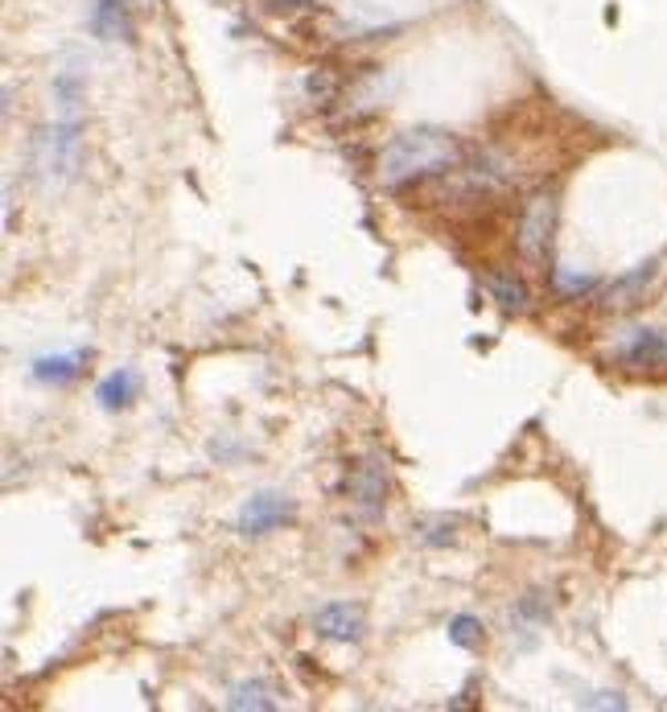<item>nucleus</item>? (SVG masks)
<instances>
[{
    "label": "nucleus",
    "instance_id": "5",
    "mask_svg": "<svg viewBox=\"0 0 667 712\" xmlns=\"http://www.w3.org/2000/svg\"><path fill=\"white\" fill-rule=\"evenodd\" d=\"M313 630L326 638V643H358V638H363V630H367L363 605L326 602L318 614H313Z\"/></svg>",
    "mask_w": 667,
    "mask_h": 712
},
{
    "label": "nucleus",
    "instance_id": "12",
    "mask_svg": "<svg viewBox=\"0 0 667 712\" xmlns=\"http://www.w3.org/2000/svg\"><path fill=\"white\" fill-rule=\"evenodd\" d=\"M54 104H58V120L83 125V78H78V71H58V78H54Z\"/></svg>",
    "mask_w": 667,
    "mask_h": 712
},
{
    "label": "nucleus",
    "instance_id": "8",
    "mask_svg": "<svg viewBox=\"0 0 667 712\" xmlns=\"http://www.w3.org/2000/svg\"><path fill=\"white\" fill-rule=\"evenodd\" d=\"M140 396V375L132 367H120V371H111L99 379V388H95V403L104 408V412H120L128 403Z\"/></svg>",
    "mask_w": 667,
    "mask_h": 712
},
{
    "label": "nucleus",
    "instance_id": "15",
    "mask_svg": "<svg viewBox=\"0 0 667 712\" xmlns=\"http://www.w3.org/2000/svg\"><path fill=\"white\" fill-rule=\"evenodd\" d=\"M458 527V519H450V515H429V519H420L417 524V540L424 543V548H445V543H453V531Z\"/></svg>",
    "mask_w": 667,
    "mask_h": 712
},
{
    "label": "nucleus",
    "instance_id": "3",
    "mask_svg": "<svg viewBox=\"0 0 667 712\" xmlns=\"http://www.w3.org/2000/svg\"><path fill=\"white\" fill-rule=\"evenodd\" d=\"M297 515V503L284 490H260V495H251L244 507H239V519H235V531L239 536H248V540H260L268 531H277V527L293 524Z\"/></svg>",
    "mask_w": 667,
    "mask_h": 712
},
{
    "label": "nucleus",
    "instance_id": "10",
    "mask_svg": "<svg viewBox=\"0 0 667 712\" xmlns=\"http://www.w3.org/2000/svg\"><path fill=\"white\" fill-rule=\"evenodd\" d=\"M92 358V350H71V355H42L37 363L30 367V375L37 384H46V388H63L71 379H78L83 371V363Z\"/></svg>",
    "mask_w": 667,
    "mask_h": 712
},
{
    "label": "nucleus",
    "instance_id": "1",
    "mask_svg": "<svg viewBox=\"0 0 667 712\" xmlns=\"http://www.w3.org/2000/svg\"><path fill=\"white\" fill-rule=\"evenodd\" d=\"M474 153L466 140L445 128H408L379 153V182L388 190H420L433 177L453 173Z\"/></svg>",
    "mask_w": 667,
    "mask_h": 712
},
{
    "label": "nucleus",
    "instance_id": "9",
    "mask_svg": "<svg viewBox=\"0 0 667 712\" xmlns=\"http://www.w3.org/2000/svg\"><path fill=\"white\" fill-rule=\"evenodd\" d=\"M227 709H235V712H272V709H280V688L272 680H265V676L235 683L232 697H227Z\"/></svg>",
    "mask_w": 667,
    "mask_h": 712
},
{
    "label": "nucleus",
    "instance_id": "4",
    "mask_svg": "<svg viewBox=\"0 0 667 712\" xmlns=\"http://www.w3.org/2000/svg\"><path fill=\"white\" fill-rule=\"evenodd\" d=\"M346 495H351L358 515H367V519L384 515V507H388V457H379V453L363 457L346 478Z\"/></svg>",
    "mask_w": 667,
    "mask_h": 712
},
{
    "label": "nucleus",
    "instance_id": "14",
    "mask_svg": "<svg viewBox=\"0 0 667 712\" xmlns=\"http://www.w3.org/2000/svg\"><path fill=\"white\" fill-rule=\"evenodd\" d=\"M652 277V268H638V272H631L626 280H618V284H610L602 293V310H626V305H635L638 289H643V280Z\"/></svg>",
    "mask_w": 667,
    "mask_h": 712
},
{
    "label": "nucleus",
    "instance_id": "11",
    "mask_svg": "<svg viewBox=\"0 0 667 712\" xmlns=\"http://www.w3.org/2000/svg\"><path fill=\"white\" fill-rule=\"evenodd\" d=\"M92 33L104 42H120L132 37V17H128L125 0H95L92 4Z\"/></svg>",
    "mask_w": 667,
    "mask_h": 712
},
{
    "label": "nucleus",
    "instance_id": "7",
    "mask_svg": "<svg viewBox=\"0 0 667 712\" xmlns=\"http://www.w3.org/2000/svg\"><path fill=\"white\" fill-rule=\"evenodd\" d=\"M614 355L626 367H659V363H667V342L655 330H626L614 346Z\"/></svg>",
    "mask_w": 667,
    "mask_h": 712
},
{
    "label": "nucleus",
    "instance_id": "16",
    "mask_svg": "<svg viewBox=\"0 0 667 712\" xmlns=\"http://www.w3.org/2000/svg\"><path fill=\"white\" fill-rule=\"evenodd\" d=\"M445 635H450L453 647L470 650L482 643V622L474 618V614H458V618H450V630H445Z\"/></svg>",
    "mask_w": 667,
    "mask_h": 712
},
{
    "label": "nucleus",
    "instance_id": "6",
    "mask_svg": "<svg viewBox=\"0 0 667 712\" xmlns=\"http://www.w3.org/2000/svg\"><path fill=\"white\" fill-rule=\"evenodd\" d=\"M482 284H486V293L495 301L503 313H528L531 310V293L524 277H515L512 268H486L482 272Z\"/></svg>",
    "mask_w": 667,
    "mask_h": 712
},
{
    "label": "nucleus",
    "instance_id": "17",
    "mask_svg": "<svg viewBox=\"0 0 667 712\" xmlns=\"http://www.w3.org/2000/svg\"><path fill=\"white\" fill-rule=\"evenodd\" d=\"M552 284H557V293L573 296V293H585L593 284V277H577V272H569V268H552Z\"/></svg>",
    "mask_w": 667,
    "mask_h": 712
},
{
    "label": "nucleus",
    "instance_id": "13",
    "mask_svg": "<svg viewBox=\"0 0 667 712\" xmlns=\"http://www.w3.org/2000/svg\"><path fill=\"white\" fill-rule=\"evenodd\" d=\"M544 622H548V602H544L540 593H528V597H519L512 609V638H536V630H540Z\"/></svg>",
    "mask_w": 667,
    "mask_h": 712
},
{
    "label": "nucleus",
    "instance_id": "2",
    "mask_svg": "<svg viewBox=\"0 0 667 712\" xmlns=\"http://www.w3.org/2000/svg\"><path fill=\"white\" fill-rule=\"evenodd\" d=\"M557 194H531L519 211V231H515V244H519V256L528 263H544L548 260V248H552V231H557Z\"/></svg>",
    "mask_w": 667,
    "mask_h": 712
}]
</instances>
